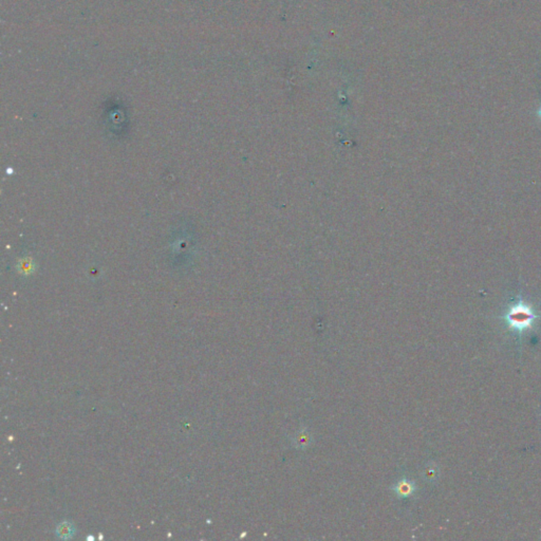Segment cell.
Masks as SVG:
<instances>
[{
  "label": "cell",
  "mask_w": 541,
  "mask_h": 541,
  "mask_svg": "<svg viewBox=\"0 0 541 541\" xmlns=\"http://www.w3.org/2000/svg\"><path fill=\"white\" fill-rule=\"evenodd\" d=\"M539 317L540 316L536 313L532 305L523 301V299L519 297L518 300L510 305L502 319L507 323L511 330L522 333L523 331L528 330V329H532L534 323Z\"/></svg>",
  "instance_id": "1"
},
{
  "label": "cell",
  "mask_w": 541,
  "mask_h": 541,
  "mask_svg": "<svg viewBox=\"0 0 541 541\" xmlns=\"http://www.w3.org/2000/svg\"><path fill=\"white\" fill-rule=\"evenodd\" d=\"M57 536L62 539H69L75 534V527L70 522H63L57 526Z\"/></svg>",
  "instance_id": "2"
},
{
  "label": "cell",
  "mask_w": 541,
  "mask_h": 541,
  "mask_svg": "<svg viewBox=\"0 0 541 541\" xmlns=\"http://www.w3.org/2000/svg\"><path fill=\"white\" fill-rule=\"evenodd\" d=\"M414 491V485L410 482H399L396 486V492L399 496H409Z\"/></svg>",
  "instance_id": "3"
},
{
  "label": "cell",
  "mask_w": 541,
  "mask_h": 541,
  "mask_svg": "<svg viewBox=\"0 0 541 541\" xmlns=\"http://www.w3.org/2000/svg\"><path fill=\"white\" fill-rule=\"evenodd\" d=\"M538 116H539V119L541 120V106H540V108L538 110Z\"/></svg>",
  "instance_id": "4"
}]
</instances>
